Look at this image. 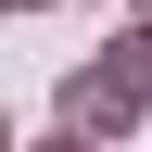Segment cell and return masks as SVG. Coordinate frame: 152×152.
Wrapping results in <instances>:
<instances>
[{
    "mask_svg": "<svg viewBox=\"0 0 152 152\" xmlns=\"http://www.w3.org/2000/svg\"><path fill=\"white\" fill-rule=\"evenodd\" d=\"M140 102H152V38H127L114 64H89V76L64 89V114H76V127H102V140H114V127H127Z\"/></svg>",
    "mask_w": 152,
    "mask_h": 152,
    "instance_id": "cell-1",
    "label": "cell"
},
{
    "mask_svg": "<svg viewBox=\"0 0 152 152\" xmlns=\"http://www.w3.org/2000/svg\"><path fill=\"white\" fill-rule=\"evenodd\" d=\"M51 152H89V140H51Z\"/></svg>",
    "mask_w": 152,
    "mask_h": 152,
    "instance_id": "cell-2",
    "label": "cell"
}]
</instances>
